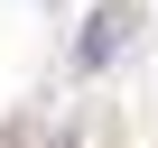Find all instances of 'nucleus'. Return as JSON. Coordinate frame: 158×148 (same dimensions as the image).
Segmentation results:
<instances>
[{"instance_id":"obj_1","label":"nucleus","mask_w":158,"mask_h":148,"mask_svg":"<svg viewBox=\"0 0 158 148\" xmlns=\"http://www.w3.org/2000/svg\"><path fill=\"white\" fill-rule=\"evenodd\" d=\"M121 37H130V10H93V19H84V46H74V65H84V74H93V65H112V56H121Z\"/></svg>"}]
</instances>
